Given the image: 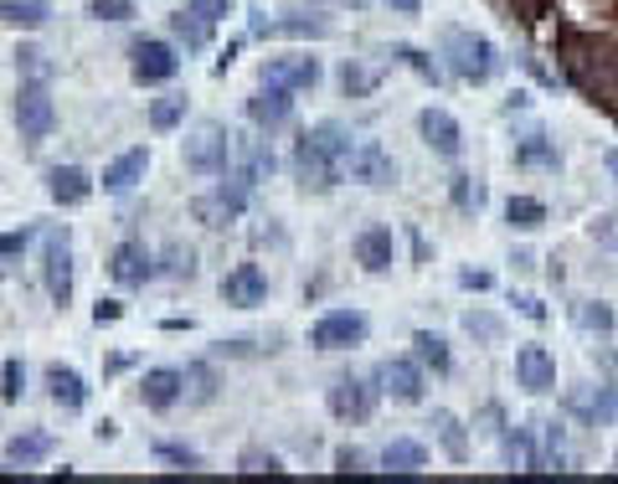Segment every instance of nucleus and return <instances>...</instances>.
<instances>
[{
  "mask_svg": "<svg viewBox=\"0 0 618 484\" xmlns=\"http://www.w3.org/2000/svg\"><path fill=\"white\" fill-rule=\"evenodd\" d=\"M356 145L361 139L350 135L341 119H320V124H309L299 145H294V181H299V191L305 196H325L335 191L350 171V156H356Z\"/></svg>",
  "mask_w": 618,
  "mask_h": 484,
  "instance_id": "1",
  "label": "nucleus"
},
{
  "mask_svg": "<svg viewBox=\"0 0 618 484\" xmlns=\"http://www.w3.org/2000/svg\"><path fill=\"white\" fill-rule=\"evenodd\" d=\"M444 58H448V73L464 83H490L495 78V41L480 37V32H464V26H448L444 32Z\"/></svg>",
  "mask_w": 618,
  "mask_h": 484,
  "instance_id": "2",
  "label": "nucleus"
},
{
  "mask_svg": "<svg viewBox=\"0 0 618 484\" xmlns=\"http://www.w3.org/2000/svg\"><path fill=\"white\" fill-rule=\"evenodd\" d=\"M232 145H237V135H227V124H222V119H201L191 135H186V171H196V175H227Z\"/></svg>",
  "mask_w": 618,
  "mask_h": 484,
  "instance_id": "3",
  "label": "nucleus"
},
{
  "mask_svg": "<svg viewBox=\"0 0 618 484\" xmlns=\"http://www.w3.org/2000/svg\"><path fill=\"white\" fill-rule=\"evenodd\" d=\"M243 212H248V181H243V175H237V181H217L212 191H201L191 201V216L201 227H212V233L232 227Z\"/></svg>",
  "mask_w": 618,
  "mask_h": 484,
  "instance_id": "4",
  "label": "nucleus"
},
{
  "mask_svg": "<svg viewBox=\"0 0 618 484\" xmlns=\"http://www.w3.org/2000/svg\"><path fill=\"white\" fill-rule=\"evenodd\" d=\"M16 129L26 145H41V139L58 129V103H52V94H47V83H26L16 94Z\"/></svg>",
  "mask_w": 618,
  "mask_h": 484,
  "instance_id": "5",
  "label": "nucleus"
},
{
  "mask_svg": "<svg viewBox=\"0 0 618 484\" xmlns=\"http://www.w3.org/2000/svg\"><path fill=\"white\" fill-rule=\"evenodd\" d=\"M367 330L371 325H367V314L361 310H330L309 325V346L314 350H350V346L367 340Z\"/></svg>",
  "mask_w": 618,
  "mask_h": 484,
  "instance_id": "6",
  "label": "nucleus"
},
{
  "mask_svg": "<svg viewBox=\"0 0 618 484\" xmlns=\"http://www.w3.org/2000/svg\"><path fill=\"white\" fill-rule=\"evenodd\" d=\"M181 73V58H175L171 41H135V52H129V78L139 88H154V83H171Z\"/></svg>",
  "mask_w": 618,
  "mask_h": 484,
  "instance_id": "7",
  "label": "nucleus"
},
{
  "mask_svg": "<svg viewBox=\"0 0 618 484\" xmlns=\"http://www.w3.org/2000/svg\"><path fill=\"white\" fill-rule=\"evenodd\" d=\"M41 278H47V294H52V305H58V310H67V305H73V243H67V233H47Z\"/></svg>",
  "mask_w": 618,
  "mask_h": 484,
  "instance_id": "8",
  "label": "nucleus"
},
{
  "mask_svg": "<svg viewBox=\"0 0 618 484\" xmlns=\"http://www.w3.org/2000/svg\"><path fill=\"white\" fill-rule=\"evenodd\" d=\"M376 392L382 387H367L361 376H335L325 402H330V412H335L341 423H367L371 407H376Z\"/></svg>",
  "mask_w": 618,
  "mask_h": 484,
  "instance_id": "9",
  "label": "nucleus"
},
{
  "mask_svg": "<svg viewBox=\"0 0 618 484\" xmlns=\"http://www.w3.org/2000/svg\"><path fill=\"white\" fill-rule=\"evenodd\" d=\"M346 175H350V181H361V186H371V191H382V186H397V160H392L386 145L361 139V145H356V156H350Z\"/></svg>",
  "mask_w": 618,
  "mask_h": 484,
  "instance_id": "10",
  "label": "nucleus"
},
{
  "mask_svg": "<svg viewBox=\"0 0 618 484\" xmlns=\"http://www.w3.org/2000/svg\"><path fill=\"white\" fill-rule=\"evenodd\" d=\"M376 387H382V397H392V402L418 407L423 402V367H418V361H403V356H392V361L376 367Z\"/></svg>",
  "mask_w": 618,
  "mask_h": 484,
  "instance_id": "11",
  "label": "nucleus"
},
{
  "mask_svg": "<svg viewBox=\"0 0 618 484\" xmlns=\"http://www.w3.org/2000/svg\"><path fill=\"white\" fill-rule=\"evenodd\" d=\"M418 135H423V145L433 156H444V160L464 156V129L448 109H423V114H418Z\"/></svg>",
  "mask_w": 618,
  "mask_h": 484,
  "instance_id": "12",
  "label": "nucleus"
},
{
  "mask_svg": "<svg viewBox=\"0 0 618 484\" xmlns=\"http://www.w3.org/2000/svg\"><path fill=\"white\" fill-rule=\"evenodd\" d=\"M222 299H227L232 310H258V305H269V273L258 269V263H237V269L222 278Z\"/></svg>",
  "mask_w": 618,
  "mask_h": 484,
  "instance_id": "13",
  "label": "nucleus"
},
{
  "mask_svg": "<svg viewBox=\"0 0 618 484\" xmlns=\"http://www.w3.org/2000/svg\"><path fill=\"white\" fill-rule=\"evenodd\" d=\"M516 382H521L531 397L557 387V361H552V350L536 346V340H526V346L516 350Z\"/></svg>",
  "mask_w": 618,
  "mask_h": 484,
  "instance_id": "14",
  "label": "nucleus"
},
{
  "mask_svg": "<svg viewBox=\"0 0 618 484\" xmlns=\"http://www.w3.org/2000/svg\"><path fill=\"white\" fill-rule=\"evenodd\" d=\"M181 397H186V371L154 367V371H145V376H139V402L150 407V412H171Z\"/></svg>",
  "mask_w": 618,
  "mask_h": 484,
  "instance_id": "15",
  "label": "nucleus"
},
{
  "mask_svg": "<svg viewBox=\"0 0 618 484\" xmlns=\"http://www.w3.org/2000/svg\"><path fill=\"white\" fill-rule=\"evenodd\" d=\"M294 114V94L289 88H279V83H258L248 98V119L258 129H279V124H289Z\"/></svg>",
  "mask_w": 618,
  "mask_h": 484,
  "instance_id": "16",
  "label": "nucleus"
},
{
  "mask_svg": "<svg viewBox=\"0 0 618 484\" xmlns=\"http://www.w3.org/2000/svg\"><path fill=\"white\" fill-rule=\"evenodd\" d=\"M109 273H114V284H124V289H139L145 278H154V252L129 237V243H119V248H114Z\"/></svg>",
  "mask_w": 618,
  "mask_h": 484,
  "instance_id": "17",
  "label": "nucleus"
},
{
  "mask_svg": "<svg viewBox=\"0 0 618 484\" xmlns=\"http://www.w3.org/2000/svg\"><path fill=\"white\" fill-rule=\"evenodd\" d=\"M263 83H279V88H289V94H305L320 83V62L305 58V52H294V58H269L263 62Z\"/></svg>",
  "mask_w": 618,
  "mask_h": 484,
  "instance_id": "18",
  "label": "nucleus"
},
{
  "mask_svg": "<svg viewBox=\"0 0 618 484\" xmlns=\"http://www.w3.org/2000/svg\"><path fill=\"white\" fill-rule=\"evenodd\" d=\"M145 171H150V150H145V145H135V150H124L119 160H109V165H103V191H109V196L135 191L139 181H145Z\"/></svg>",
  "mask_w": 618,
  "mask_h": 484,
  "instance_id": "19",
  "label": "nucleus"
},
{
  "mask_svg": "<svg viewBox=\"0 0 618 484\" xmlns=\"http://www.w3.org/2000/svg\"><path fill=\"white\" fill-rule=\"evenodd\" d=\"M47 196H52L58 207H83V201L94 196V175L83 171V165H52V171H47Z\"/></svg>",
  "mask_w": 618,
  "mask_h": 484,
  "instance_id": "20",
  "label": "nucleus"
},
{
  "mask_svg": "<svg viewBox=\"0 0 618 484\" xmlns=\"http://www.w3.org/2000/svg\"><path fill=\"white\" fill-rule=\"evenodd\" d=\"M356 263L367 273L392 269V263H397V237H392V227H367V233L356 237Z\"/></svg>",
  "mask_w": 618,
  "mask_h": 484,
  "instance_id": "21",
  "label": "nucleus"
},
{
  "mask_svg": "<svg viewBox=\"0 0 618 484\" xmlns=\"http://www.w3.org/2000/svg\"><path fill=\"white\" fill-rule=\"evenodd\" d=\"M232 160L243 165L237 175H243L248 186H258V181H269V175H273V150L263 145V139H252V135H237V145H232Z\"/></svg>",
  "mask_w": 618,
  "mask_h": 484,
  "instance_id": "22",
  "label": "nucleus"
},
{
  "mask_svg": "<svg viewBox=\"0 0 618 484\" xmlns=\"http://www.w3.org/2000/svg\"><path fill=\"white\" fill-rule=\"evenodd\" d=\"M47 392H52V402L77 412V407L88 402V382H83V371L73 367H47Z\"/></svg>",
  "mask_w": 618,
  "mask_h": 484,
  "instance_id": "23",
  "label": "nucleus"
},
{
  "mask_svg": "<svg viewBox=\"0 0 618 484\" xmlns=\"http://www.w3.org/2000/svg\"><path fill=\"white\" fill-rule=\"evenodd\" d=\"M382 469H392V474H423L428 448L412 444V438H392V444L382 448Z\"/></svg>",
  "mask_w": 618,
  "mask_h": 484,
  "instance_id": "24",
  "label": "nucleus"
},
{
  "mask_svg": "<svg viewBox=\"0 0 618 484\" xmlns=\"http://www.w3.org/2000/svg\"><path fill=\"white\" fill-rule=\"evenodd\" d=\"M433 433H438V444H444V454L454 459V464H464V459H469V433H464V423L448 412V407H438V412H433Z\"/></svg>",
  "mask_w": 618,
  "mask_h": 484,
  "instance_id": "25",
  "label": "nucleus"
},
{
  "mask_svg": "<svg viewBox=\"0 0 618 484\" xmlns=\"http://www.w3.org/2000/svg\"><path fill=\"white\" fill-rule=\"evenodd\" d=\"M0 21H5V26H21V32H41V26L52 21V11H47L41 0H0Z\"/></svg>",
  "mask_w": 618,
  "mask_h": 484,
  "instance_id": "26",
  "label": "nucleus"
},
{
  "mask_svg": "<svg viewBox=\"0 0 618 484\" xmlns=\"http://www.w3.org/2000/svg\"><path fill=\"white\" fill-rule=\"evenodd\" d=\"M258 32H273V37H330V21L289 11V16H279V21H263Z\"/></svg>",
  "mask_w": 618,
  "mask_h": 484,
  "instance_id": "27",
  "label": "nucleus"
},
{
  "mask_svg": "<svg viewBox=\"0 0 618 484\" xmlns=\"http://www.w3.org/2000/svg\"><path fill=\"white\" fill-rule=\"evenodd\" d=\"M47 454H52V438H47V433H16V438L5 444V459H11V464H21V469L41 464Z\"/></svg>",
  "mask_w": 618,
  "mask_h": 484,
  "instance_id": "28",
  "label": "nucleus"
},
{
  "mask_svg": "<svg viewBox=\"0 0 618 484\" xmlns=\"http://www.w3.org/2000/svg\"><path fill=\"white\" fill-rule=\"evenodd\" d=\"M171 32H175V41H186L191 52H201V47L212 41V21L196 16L191 5H186V11H175V16H171Z\"/></svg>",
  "mask_w": 618,
  "mask_h": 484,
  "instance_id": "29",
  "label": "nucleus"
},
{
  "mask_svg": "<svg viewBox=\"0 0 618 484\" xmlns=\"http://www.w3.org/2000/svg\"><path fill=\"white\" fill-rule=\"evenodd\" d=\"M505 222L516 233H536V227H546V207H541L536 196H510L505 201Z\"/></svg>",
  "mask_w": 618,
  "mask_h": 484,
  "instance_id": "30",
  "label": "nucleus"
},
{
  "mask_svg": "<svg viewBox=\"0 0 618 484\" xmlns=\"http://www.w3.org/2000/svg\"><path fill=\"white\" fill-rule=\"evenodd\" d=\"M516 165H541V171H557L561 156H557V145H552V139L536 129V135H526L521 145H516Z\"/></svg>",
  "mask_w": 618,
  "mask_h": 484,
  "instance_id": "31",
  "label": "nucleus"
},
{
  "mask_svg": "<svg viewBox=\"0 0 618 484\" xmlns=\"http://www.w3.org/2000/svg\"><path fill=\"white\" fill-rule=\"evenodd\" d=\"M412 346H418V361H423V367H433V371H448V367H454V356H448V340H444V335H433V330H418V335H412Z\"/></svg>",
  "mask_w": 618,
  "mask_h": 484,
  "instance_id": "32",
  "label": "nucleus"
},
{
  "mask_svg": "<svg viewBox=\"0 0 618 484\" xmlns=\"http://www.w3.org/2000/svg\"><path fill=\"white\" fill-rule=\"evenodd\" d=\"M181 119H186V94H160L150 103V129H160V135H165V129H175Z\"/></svg>",
  "mask_w": 618,
  "mask_h": 484,
  "instance_id": "33",
  "label": "nucleus"
},
{
  "mask_svg": "<svg viewBox=\"0 0 618 484\" xmlns=\"http://www.w3.org/2000/svg\"><path fill=\"white\" fill-rule=\"evenodd\" d=\"M448 201H454L464 216H474L484 207V186L474 175H454V181H448Z\"/></svg>",
  "mask_w": 618,
  "mask_h": 484,
  "instance_id": "34",
  "label": "nucleus"
},
{
  "mask_svg": "<svg viewBox=\"0 0 618 484\" xmlns=\"http://www.w3.org/2000/svg\"><path fill=\"white\" fill-rule=\"evenodd\" d=\"M464 330H469L474 340H484V346H500L505 340V320L500 314H490V310H469L464 314Z\"/></svg>",
  "mask_w": 618,
  "mask_h": 484,
  "instance_id": "35",
  "label": "nucleus"
},
{
  "mask_svg": "<svg viewBox=\"0 0 618 484\" xmlns=\"http://www.w3.org/2000/svg\"><path fill=\"white\" fill-rule=\"evenodd\" d=\"M572 320H578L582 330H598V335H608V330H614V310H608L603 299H582L578 310H572Z\"/></svg>",
  "mask_w": 618,
  "mask_h": 484,
  "instance_id": "36",
  "label": "nucleus"
},
{
  "mask_svg": "<svg viewBox=\"0 0 618 484\" xmlns=\"http://www.w3.org/2000/svg\"><path fill=\"white\" fill-rule=\"evenodd\" d=\"M237 474H284V464H279V454H269V448H243L237 454Z\"/></svg>",
  "mask_w": 618,
  "mask_h": 484,
  "instance_id": "37",
  "label": "nucleus"
},
{
  "mask_svg": "<svg viewBox=\"0 0 618 484\" xmlns=\"http://www.w3.org/2000/svg\"><path fill=\"white\" fill-rule=\"evenodd\" d=\"M341 88H346L350 98H367L371 88H376V73H371V67H361V62L350 58L346 67H341Z\"/></svg>",
  "mask_w": 618,
  "mask_h": 484,
  "instance_id": "38",
  "label": "nucleus"
},
{
  "mask_svg": "<svg viewBox=\"0 0 618 484\" xmlns=\"http://www.w3.org/2000/svg\"><path fill=\"white\" fill-rule=\"evenodd\" d=\"M505 459L516 469H536V448H531V433H505Z\"/></svg>",
  "mask_w": 618,
  "mask_h": 484,
  "instance_id": "39",
  "label": "nucleus"
},
{
  "mask_svg": "<svg viewBox=\"0 0 618 484\" xmlns=\"http://www.w3.org/2000/svg\"><path fill=\"white\" fill-rule=\"evenodd\" d=\"M21 392H26V367L11 356V361L0 367V402H21Z\"/></svg>",
  "mask_w": 618,
  "mask_h": 484,
  "instance_id": "40",
  "label": "nucleus"
},
{
  "mask_svg": "<svg viewBox=\"0 0 618 484\" xmlns=\"http://www.w3.org/2000/svg\"><path fill=\"white\" fill-rule=\"evenodd\" d=\"M392 58L407 62V67H412L423 83H438V62L428 58V52H418V47H392Z\"/></svg>",
  "mask_w": 618,
  "mask_h": 484,
  "instance_id": "41",
  "label": "nucleus"
},
{
  "mask_svg": "<svg viewBox=\"0 0 618 484\" xmlns=\"http://www.w3.org/2000/svg\"><path fill=\"white\" fill-rule=\"evenodd\" d=\"M88 16L94 21H129L135 16V0H88Z\"/></svg>",
  "mask_w": 618,
  "mask_h": 484,
  "instance_id": "42",
  "label": "nucleus"
},
{
  "mask_svg": "<svg viewBox=\"0 0 618 484\" xmlns=\"http://www.w3.org/2000/svg\"><path fill=\"white\" fill-rule=\"evenodd\" d=\"M371 459H367V448H356V444H346V448H335V474H371Z\"/></svg>",
  "mask_w": 618,
  "mask_h": 484,
  "instance_id": "43",
  "label": "nucleus"
},
{
  "mask_svg": "<svg viewBox=\"0 0 618 484\" xmlns=\"http://www.w3.org/2000/svg\"><path fill=\"white\" fill-rule=\"evenodd\" d=\"M21 252H26V233H0V278L21 263Z\"/></svg>",
  "mask_w": 618,
  "mask_h": 484,
  "instance_id": "44",
  "label": "nucleus"
},
{
  "mask_svg": "<svg viewBox=\"0 0 618 484\" xmlns=\"http://www.w3.org/2000/svg\"><path fill=\"white\" fill-rule=\"evenodd\" d=\"M186 387H191V402H212V397H217V376L207 367H191V371H186Z\"/></svg>",
  "mask_w": 618,
  "mask_h": 484,
  "instance_id": "45",
  "label": "nucleus"
},
{
  "mask_svg": "<svg viewBox=\"0 0 618 484\" xmlns=\"http://www.w3.org/2000/svg\"><path fill=\"white\" fill-rule=\"evenodd\" d=\"M154 454H160L165 464H175V469H201V454H196V448H186V444H160Z\"/></svg>",
  "mask_w": 618,
  "mask_h": 484,
  "instance_id": "46",
  "label": "nucleus"
},
{
  "mask_svg": "<svg viewBox=\"0 0 618 484\" xmlns=\"http://www.w3.org/2000/svg\"><path fill=\"white\" fill-rule=\"evenodd\" d=\"M165 273H171V278H191V273H196V252L191 248H165Z\"/></svg>",
  "mask_w": 618,
  "mask_h": 484,
  "instance_id": "47",
  "label": "nucleus"
},
{
  "mask_svg": "<svg viewBox=\"0 0 618 484\" xmlns=\"http://www.w3.org/2000/svg\"><path fill=\"white\" fill-rule=\"evenodd\" d=\"M588 237L598 243V248H618V216L614 212H603L593 227H588Z\"/></svg>",
  "mask_w": 618,
  "mask_h": 484,
  "instance_id": "48",
  "label": "nucleus"
},
{
  "mask_svg": "<svg viewBox=\"0 0 618 484\" xmlns=\"http://www.w3.org/2000/svg\"><path fill=\"white\" fill-rule=\"evenodd\" d=\"M186 5H191L196 16H207L212 26H217L222 16H232V0H186Z\"/></svg>",
  "mask_w": 618,
  "mask_h": 484,
  "instance_id": "49",
  "label": "nucleus"
},
{
  "mask_svg": "<svg viewBox=\"0 0 618 484\" xmlns=\"http://www.w3.org/2000/svg\"><path fill=\"white\" fill-rule=\"evenodd\" d=\"M119 314H124V305H119V299H98V310H94L98 325H109V320H119Z\"/></svg>",
  "mask_w": 618,
  "mask_h": 484,
  "instance_id": "50",
  "label": "nucleus"
},
{
  "mask_svg": "<svg viewBox=\"0 0 618 484\" xmlns=\"http://www.w3.org/2000/svg\"><path fill=\"white\" fill-rule=\"evenodd\" d=\"M21 62H26V73H37V78H47V62H41L37 47H26V52H21Z\"/></svg>",
  "mask_w": 618,
  "mask_h": 484,
  "instance_id": "51",
  "label": "nucleus"
},
{
  "mask_svg": "<svg viewBox=\"0 0 618 484\" xmlns=\"http://www.w3.org/2000/svg\"><path fill=\"white\" fill-rule=\"evenodd\" d=\"M614 412H618V392L608 387V392H603V402L593 407V418H614Z\"/></svg>",
  "mask_w": 618,
  "mask_h": 484,
  "instance_id": "52",
  "label": "nucleus"
},
{
  "mask_svg": "<svg viewBox=\"0 0 618 484\" xmlns=\"http://www.w3.org/2000/svg\"><path fill=\"white\" fill-rule=\"evenodd\" d=\"M459 284H464V289H490V273H474V269H464V273H459Z\"/></svg>",
  "mask_w": 618,
  "mask_h": 484,
  "instance_id": "53",
  "label": "nucleus"
},
{
  "mask_svg": "<svg viewBox=\"0 0 618 484\" xmlns=\"http://www.w3.org/2000/svg\"><path fill=\"white\" fill-rule=\"evenodd\" d=\"M516 305H521V314H526V320H546V310H541V299H531V294H521Z\"/></svg>",
  "mask_w": 618,
  "mask_h": 484,
  "instance_id": "54",
  "label": "nucleus"
},
{
  "mask_svg": "<svg viewBox=\"0 0 618 484\" xmlns=\"http://www.w3.org/2000/svg\"><path fill=\"white\" fill-rule=\"evenodd\" d=\"M386 5H392V11H403V16H418V11H423V0H386Z\"/></svg>",
  "mask_w": 618,
  "mask_h": 484,
  "instance_id": "55",
  "label": "nucleus"
},
{
  "mask_svg": "<svg viewBox=\"0 0 618 484\" xmlns=\"http://www.w3.org/2000/svg\"><path fill=\"white\" fill-rule=\"evenodd\" d=\"M603 171L614 175V186H618V150H603Z\"/></svg>",
  "mask_w": 618,
  "mask_h": 484,
  "instance_id": "56",
  "label": "nucleus"
}]
</instances>
